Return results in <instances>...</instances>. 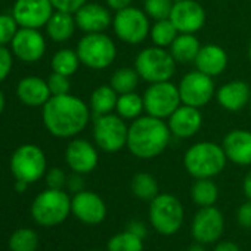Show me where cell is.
Listing matches in <instances>:
<instances>
[{
    "mask_svg": "<svg viewBox=\"0 0 251 251\" xmlns=\"http://www.w3.org/2000/svg\"><path fill=\"white\" fill-rule=\"evenodd\" d=\"M90 120L89 106L70 93L50 96L43 105V123L50 135L73 138L84 130Z\"/></svg>",
    "mask_w": 251,
    "mask_h": 251,
    "instance_id": "cell-1",
    "label": "cell"
},
{
    "mask_svg": "<svg viewBox=\"0 0 251 251\" xmlns=\"http://www.w3.org/2000/svg\"><path fill=\"white\" fill-rule=\"evenodd\" d=\"M169 124L152 115H141L129 126L127 148L136 158L151 160L158 157L170 141Z\"/></svg>",
    "mask_w": 251,
    "mask_h": 251,
    "instance_id": "cell-2",
    "label": "cell"
},
{
    "mask_svg": "<svg viewBox=\"0 0 251 251\" xmlns=\"http://www.w3.org/2000/svg\"><path fill=\"white\" fill-rule=\"evenodd\" d=\"M226 160L227 157L220 145L198 142L185 152L183 166L195 179H211L223 172Z\"/></svg>",
    "mask_w": 251,
    "mask_h": 251,
    "instance_id": "cell-3",
    "label": "cell"
},
{
    "mask_svg": "<svg viewBox=\"0 0 251 251\" xmlns=\"http://www.w3.org/2000/svg\"><path fill=\"white\" fill-rule=\"evenodd\" d=\"M176 61L172 56L170 50L166 48H147L141 50L135 59V70L139 77L148 83L169 81L176 71Z\"/></svg>",
    "mask_w": 251,
    "mask_h": 251,
    "instance_id": "cell-4",
    "label": "cell"
},
{
    "mask_svg": "<svg viewBox=\"0 0 251 251\" xmlns=\"http://www.w3.org/2000/svg\"><path fill=\"white\" fill-rule=\"evenodd\" d=\"M71 211V198L62 189H46L36 197L31 205L33 219L42 226L61 225Z\"/></svg>",
    "mask_w": 251,
    "mask_h": 251,
    "instance_id": "cell-5",
    "label": "cell"
},
{
    "mask_svg": "<svg viewBox=\"0 0 251 251\" xmlns=\"http://www.w3.org/2000/svg\"><path fill=\"white\" fill-rule=\"evenodd\" d=\"M185 210L172 194H158L150 204V222L160 235H175L182 227Z\"/></svg>",
    "mask_w": 251,
    "mask_h": 251,
    "instance_id": "cell-6",
    "label": "cell"
},
{
    "mask_svg": "<svg viewBox=\"0 0 251 251\" xmlns=\"http://www.w3.org/2000/svg\"><path fill=\"white\" fill-rule=\"evenodd\" d=\"M80 62L92 70H105L117 58V48L111 37L103 33H87L77 45Z\"/></svg>",
    "mask_w": 251,
    "mask_h": 251,
    "instance_id": "cell-7",
    "label": "cell"
},
{
    "mask_svg": "<svg viewBox=\"0 0 251 251\" xmlns=\"http://www.w3.org/2000/svg\"><path fill=\"white\" fill-rule=\"evenodd\" d=\"M129 126L118 114H105L95 118L93 139L105 152H117L127 147Z\"/></svg>",
    "mask_w": 251,
    "mask_h": 251,
    "instance_id": "cell-8",
    "label": "cell"
},
{
    "mask_svg": "<svg viewBox=\"0 0 251 251\" xmlns=\"http://www.w3.org/2000/svg\"><path fill=\"white\" fill-rule=\"evenodd\" d=\"M112 27L115 36L127 45L142 43L151 30L150 17L145 11L135 6L117 11L112 18Z\"/></svg>",
    "mask_w": 251,
    "mask_h": 251,
    "instance_id": "cell-9",
    "label": "cell"
},
{
    "mask_svg": "<svg viewBox=\"0 0 251 251\" xmlns=\"http://www.w3.org/2000/svg\"><path fill=\"white\" fill-rule=\"evenodd\" d=\"M144 105L148 115L166 120L182 105L179 87L170 80L151 83L144 93Z\"/></svg>",
    "mask_w": 251,
    "mask_h": 251,
    "instance_id": "cell-10",
    "label": "cell"
},
{
    "mask_svg": "<svg viewBox=\"0 0 251 251\" xmlns=\"http://www.w3.org/2000/svg\"><path fill=\"white\" fill-rule=\"evenodd\" d=\"M11 170L17 180L27 183L37 182L46 172L45 152L31 144L21 145L11 158Z\"/></svg>",
    "mask_w": 251,
    "mask_h": 251,
    "instance_id": "cell-11",
    "label": "cell"
},
{
    "mask_svg": "<svg viewBox=\"0 0 251 251\" xmlns=\"http://www.w3.org/2000/svg\"><path fill=\"white\" fill-rule=\"evenodd\" d=\"M179 95L182 103L195 108H202L214 96L213 77L195 70L182 77L179 83Z\"/></svg>",
    "mask_w": 251,
    "mask_h": 251,
    "instance_id": "cell-12",
    "label": "cell"
},
{
    "mask_svg": "<svg viewBox=\"0 0 251 251\" xmlns=\"http://www.w3.org/2000/svg\"><path fill=\"white\" fill-rule=\"evenodd\" d=\"M225 229V219L214 205L201 207L192 220V236L200 244L216 242Z\"/></svg>",
    "mask_w": 251,
    "mask_h": 251,
    "instance_id": "cell-13",
    "label": "cell"
},
{
    "mask_svg": "<svg viewBox=\"0 0 251 251\" xmlns=\"http://www.w3.org/2000/svg\"><path fill=\"white\" fill-rule=\"evenodd\" d=\"M53 5L50 0H17L12 17L20 27L40 28L48 24L53 14Z\"/></svg>",
    "mask_w": 251,
    "mask_h": 251,
    "instance_id": "cell-14",
    "label": "cell"
},
{
    "mask_svg": "<svg viewBox=\"0 0 251 251\" xmlns=\"http://www.w3.org/2000/svg\"><path fill=\"white\" fill-rule=\"evenodd\" d=\"M170 21L179 33L195 34L205 24V9L197 0H177L173 3Z\"/></svg>",
    "mask_w": 251,
    "mask_h": 251,
    "instance_id": "cell-15",
    "label": "cell"
},
{
    "mask_svg": "<svg viewBox=\"0 0 251 251\" xmlns=\"http://www.w3.org/2000/svg\"><path fill=\"white\" fill-rule=\"evenodd\" d=\"M71 211L86 225H99L106 216V205L98 194L83 189L73 197Z\"/></svg>",
    "mask_w": 251,
    "mask_h": 251,
    "instance_id": "cell-16",
    "label": "cell"
},
{
    "mask_svg": "<svg viewBox=\"0 0 251 251\" xmlns=\"http://www.w3.org/2000/svg\"><path fill=\"white\" fill-rule=\"evenodd\" d=\"M167 124H169L172 135L182 138V139H188V138L195 136L200 132L202 126V114L200 108L182 103L169 117Z\"/></svg>",
    "mask_w": 251,
    "mask_h": 251,
    "instance_id": "cell-17",
    "label": "cell"
},
{
    "mask_svg": "<svg viewBox=\"0 0 251 251\" xmlns=\"http://www.w3.org/2000/svg\"><path fill=\"white\" fill-rule=\"evenodd\" d=\"M11 43L14 53L24 62H36L45 55L46 43L36 28L21 27Z\"/></svg>",
    "mask_w": 251,
    "mask_h": 251,
    "instance_id": "cell-18",
    "label": "cell"
},
{
    "mask_svg": "<svg viewBox=\"0 0 251 251\" xmlns=\"http://www.w3.org/2000/svg\"><path fill=\"white\" fill-rule=\"evenodd\" d=\"M98 160L96 148L84 139H74L65 150V161L74 173L86 175L93 172L98 166Z\"/></svg>",
    "mask_w": 251,
    "mask_h": 251,
    "instance_id": "cell-19",
    "label": "cell"
},
{
    "mask_svg": "<svg viewBox=\"0 0 251 251\" xmlns=\"http://www.w3.org/2000/svg\"><path fill=\"white\" fill-rule=\"evenodd\" d=\"M77 27L87 33H103L111 24L112 18L109 11L98 3H84L74 15Z\"/></svg>",
    "mask_w": 251,
    "mask_h": 251,
    "instance_id": "cell-20",
    "label": "cell"
},
{
    "mask_svg": "<svg viewBox=\"0 0 251 251\" xmlns=\"http://www.w3.org/2000/svg\"><path fill=\"white\" fill-rule=\"evenodd\" d=\"M222 148L229 161L238 166L251 164V132L244 129L230 130L225 138Z\"/></svg>",
    "mask_w": 251,
    "mask_h": 251,
    "instance_id": "cell-21",
    "label": "cell"
},
{
    "mask_svg": "<svg viewBox=\"0 0 251 251\" xmlns=\"http://www.w3.org/2000/svg\"><path fill=\"white\" fill-rule=\"evenodd\" d=\"M250 86L242 80H232L223 84L216 93L219 105L230 112H238L245 108L250 103Z\"/></svg>",
    "mask_w": 251,
    "mask_h": 251,
    "instance_id": "cell-22",
    "label": "cell"
},
{
    "mask_svg": "<svg viewBox=\"0 0 251 251\" xmlns=\"http://www.w3.org/2000/svg\"><path fill=\"white\" fill-rule=\"evenodd\" d=\"M194 64L198 71L210 77H217L227 67V53L219 45H204L201 46Z\"/></svg>",
    "mask_w": 251,
    "mask_h": 251,
    "instance_id": "cell-23",
    "label": "cell"
},
{
    "mask_svg": "<svg viewBox=\"0 0 251 251\" xmlns=\"http://www.w3.org/2000/svg\"><path fill=\"white\" fill-rule=\"evenodd\" d=\"M18 98L30 106H43L52 96L48 81L40 77H25L17 89Z\"/></svg>",
    "mask_w": 251,
    "mask_h": 251,
    "instance_id": "cell-24",
    "label": "cell"
},
{
    "mask_svg": "<svg viewBox=\"0 0 251 251\" xmlns=\"http://www.w3.org/2000/svg\"><path fill=\"white\" fill-rule=\"evenodd\" d=\"M200 49L201 43L195 37V34L179 33V36L170 46V53L177 64H189L195 61Z\"/></svg>",
    "mask_w": 251,
    "mask_h": 251,
    "instance_id": "cell-25",
    "label": "cell"
},
{
    "mask_svg": "<svg viewBox=\"0 0 251 251\" xmlns=\"http://www.w3.org/2000/svg\"><path fill=\"white\" fill-rule=\"evenodd\" d=\"M75 25H77L75 20H74V17L71 14L56 11V12L52 14L50 20L48 21L46 30H48V34H49V37L52 40H55V42H67L74 34Z\"/></svg>",
    "mask_w": 251,
    "mask_h": 251,
    "instance_id": "cell-26",
    "label": "cell"
},
{
    "mask_svg": "<svg viewBox=\"0 0 251 251\" xmlns=\"http://www.w3.org/2000/svg\"><path fill=\"white\" fill-rule=\"evenodd\" d=\"M118 100V93L108 84H102L96 87L90 96V109L95 117L111 114L115 111Z\"/></svg>",
    "mask_w": 251,
    "mask_h": 251,
    "instance_id": "cell-27",
    "label": "cell"
},
{
    "mask_svg": "<svg viewBox=\"0 0 251 251\" xmlns=\"http://www.w3.org/2000/svg\"><path fill=\"white\" fill-rule=\"evenodd\" d=\"M117 114L124 118V120H136L142 115L145 111L144 105V96L138 95L136 92H129L118 95L117 106H115Z\"/></svg>",
    "mask_w": 251,
    "mask_h": 251,
    "instance_id": "cell-28",
    "label": "cell"
},
{
    "mask_svg": "<svg viewBox=\"0 0 251 251\" xmlns=\"http://www.w3.org/2000/svg\"><path fill=\"white\" fill-rule=\"evenodd\" d=\"M191 197L200 207L214 205L219 198V188L211 179H197L192 185Z\"/></svg>",
    "mask_w": 251,
    "mask_h": 251,
    "instance_id": "cell-29",
    "label": "cell"
},
{
    "mask_svg": "<svg viewBox=\"0 0 251 251\" xmlns=\"http://www.w3.org/2000/svg\"><path fill=\"white\" fill-rule=\"evenodd\" d=\"M139 74L135 68H129V67H123V68H118L112 77H111V81H109V86L118 93V95H123V93H129V92H135V89L138 87L139 84Z\"/></svg>",
    "mask_w": 251,
    "mask_h": 251,
    "instance_id": "cell-30",
    "label": "cell"
},
{
    "mask_svg": "<svg viewBox=\"0 0 251 251\" xmlns=\"http://www.w3.org/2000/svg\"><path fill=\"white\" fill-rule=\"evenodd\" d=\"M177 36L179 31L175 27V24L170 21V18L155 21V24L151 25L150 30V37L152 43L158 48H170Z\"/></svg>",
    "mask_w": 251,
    "mask_h": 251,
    "instance_id": "cell-31",
    "label": "cell"
},
{
    "mask_svg": "<svg viewBox=\"0 0 251 251\" xmlns=\"http://www.w3.org/2000/svg\"><path fill=\"white\" fill-rule=\"evenodd\" d=\"M132 192L139 200L151 201L158 195V183L150 173H136L132 179Z\"/></svg>",
    "mask_w": 251,
    "mask_h": 251,
    "instance_id": "cell-32",
    "label": "cell"
},
{
    "mask_svg": "<svg viewBox=\"0 0 251 251\" xmlns=\"http://www.w3.org/2000/svg\"><path fill=\"white\" fill-rule=\"evenodd\" d=\"M108 251H144L142 236L133 233L132 230H126L114 235L106 245Z\"/></svg>",
    "mask_w": 251,
    "mask_h": 251,
    "instance_id": "cell-33",
    "label": "cell"
},
{
    "mask_svg": "<svg viewBox=\"0 0 251 251\" xmlns=\"http://www.w3.org/2000/svg\"><path fill=\"white\" fill-rule=\"evenodd\" d=\"M80 58L77 55V52L71 50V49H61L58 50L53 58H52V70L53 73H59L64 75H73L78 65H80Z\"/></svg>",
    "mask_w": 251,
    "mask_h": 251,
    "instance_id": "cell-34",
    "label": "cell"
},
{
    "mask_svg": "<svg viewBox=\"0 0 251 251\" xmlns=\"http://www.w3.org/2000/svg\"><path fill=\"white\" fill-rule=\"evenodd\" d=\"M39 247V236L30 227H21L11 235V251H36Z\"/></svg>",
    "mask_w": 251,
    "mask_h": 251,
    "instance_id": "cell-35",
    "label": "cell"
},
{
    "mask_svg": "<svg viewBox=\"0 0 251 251\" xmlns=\"http://www.w3.org/2000/svg\"><path fill=\"white\" fill-rule=\"evenodd\" d=\"M173 3H175V0H145L144 9H145V14L155 21L167 20L170 18Z\"/></svg>",
    "mask_w": 251,
    "mask_h": 251,
    "instance_id": "cell-36",
    "label": "cell"
},
{
    "mask_svg": "<svg viewBox=\"0 0 251 251\" xmlns=\"http://www.w3.org/2000/svg\"><path fill=\"white\" fill-rule=\"evenodd\" d=\"M18 31V23L11 15H0V46L12 42Z\"/></svg>",
    "mask_w": 251,
    "mask_h": 251,
    "instance_id": "cell-37",
    "label": "cell"
},
{
    "mask_svg": "<svg viewBox=\"0 0 251 251\" xmlns=\"http://www.w3.org/2000/svg\"><path fill=\"white\" fill-rule=\"evenodd\" d=\"M48 84H49V89H50L52 96L70 93V80H68V75H64V74H59V73H53L49 77Z\"/></svg>",
    "mask_w": 251,
    "mask_h": 251,
    "instance_id": "cell-38",
    "label": "cell"
},
{
    "mask_svg": "<svg viewBox=\"0 0 251 251\" xmlns=\"http://www.w3.org/2000/svg\"><path fill=\"white\" fill-rule=\"evenodd\" d=\"M67 180H68V177L65 176L64 170H61L58 167L50 169L46 175V183L52 189H62L67 185Z\"/></svg>",
    "mask_w": 251,
    "mask_h": 251,
    "instance_id": "cell-39",
    "label": "cell"
},
{
    "mask_svg": "<svg viewBox=\"0 0 251 251\" xmlns=\"http://www.w3.org/2000/svg\"><path fill=\"white\" fill-rule=\"evenodd\" d=\"M50 2L56 11L75 14L84 3H87V0H50Z\"/></svg>",
    "mask_w": 251,
    "mask_h": 251,
    "instance_id": "cell-40",
    "label": "cell"
},
{
    "mask_svg": "<svg viewBox=\"0 0 251 251\" xmlns=\"http://www.w3.org/2000/svg\"><path fill=\"white\" fill-rule=\"evenodd\" d=\"M11 68H12V55L5 46H0V81H3L8 77Z\"/></svg>",
    "mask_w": 251,
    "mask_h": 251,
    "instance_id": "cell-41",
    "label": "cell"
},
{
    "mask_svg": "<svg viewBox=\"0 0 251 251\" xmlns=\"http://www.w3.org/2000/svg\"><path fill=\"white\" fill-rule=\"evenodd\" d=\"M236 220L242 227L251 229V200H248L239 205V208L236 211Z\"/></svg>",
    "mask_w": 251,
    "mask_h": 251,
    "instance_id": "cell-42",
    "label": "cell"
},
{
    "mask_svg": "<svg viewBox=\"0 0 251 251\" xmlns=\"http://www.w3.org/2000/svg\"><path fill=\"white\" fill-rule=\"evenodd\" d=\"M67 186L70 188V191H73V192H80V191H83V188H84V180L81 179V175L80 173H74L73 176H70L68 177V180H67Z\"/></svg>",
    "mask_w": 251,
    "mask_h": 251,
    "instance_id": "cell-43",
    "label": "cell"
},
{
    "mask_svg": "<svg viewBox=\"0 0 251 251\" xmlns=\"http://www.w3.org/2000/svg\"><path fill=\"white\" fill-rule=\"evenodd\" d=\"M132 0H106V5L112 9V11H121V9H126L132 6Z\"/></svg>",
    "mask_w": 251,
    "mask_h": 251,
    "instance_id": "cell-44",
    "label": "cell"
},
{
    "mask_svg": "<svg viewBox=\"0 0 251 251\" xmlns=\"http://www.w3.org/2000/svg\"><path fill=\"white\" fill-rule=\"evenodd\" d=\"M213 251H241V250H239V247L235 242H232V241H223V242H219L214 247Z\"/></svg>",
    "mask_w": 251,
    "mask_h": 251,
    "instance_id": "cell-45",
    "label": "cell"
},
{
    "mask_svg": "<svg viewBox=\"0 0 251 251\" xmlns=\"http://www.w3.org/2000/svg\"><path fill=\"white\" fill-rule=\"evenodd\" d=\"M242 189H244V194L248 200H251V170L245 175L244 177V182H242Z\"/></svg>",
    "mask_w": 251,
    "mask_h": 251,
    "instance_id": "cell-46",
    "label": "cell"
},
{
    "mask_svg": "<svg viewBox=\"0 0 251 251\" xmlns=\"http://www.w3.org/2000/svg\"><path fill=\"white\" fill-rule=\"evenodd\" d=\"M129 230H132L133 233H136V235H139V236H142V238L147 235V229H145V226H144L142 223H139V222H135V223H132Z\"/></svg>",
    "mask_w": 251,
    "mask_h": 251,
    "instance_id": "cell-47",
    "label": "cell"
},
{
    "mask_svg": "<svg viewBox=\"0 0 251 251\" xmlns=\"http://www.w3.org/2000/svg\"><path fill=\"white\" fill-rule=\"evenodd\" d=\"M27 186H28V183H27V182H23V180H17V183H15V188H17V191H20V192L25 191Z\"/></svg>",
    "mask_w": 251,
    "mask_h": 251,
    "instance_id": "cell-48",
    "label": "cell"
},
{
    "mask_svg": "<svg viewBox=\"0 0 251 251\" xmlns=\"http://www.w3.org/2000/svg\"><path fill=\"white\" fill-rule=\"evenodd\" d=\"M188 251H207L204 247H202V244H194V245H191L189 248H188Z\"/></svg>",
    "mask_w": 251,
    "mask_h": 251,
    "instance_id": "cell-49",
    "label": "cell"
},
{
    "mask_svg": "<svg viewBox=\"0 0 251 251\" xmlns=\"http://www.w3.org/2000/svg\"><path fill=\"white\" fill-rule=\"evenodd\" d=\"M3 108H5V96H3L2 90H0V114H2Z\"/></svg>",
    "mask_w": 251,
    "mask_h": 251,
    "instance_id": "cell-50",
    "label": "cell"
},
{
    "mask_svg": "<svg viewBox=\"0 0 251 251\" xmlns=\"http://www.w3.org/2000/svg\"><path fill=\"white\" fill-rule=\"evenodd\" d=\"M248 58H250V62H251V42H250V46H248Z\"/></svg>",
    "mask_w": 251,
    "mask_h": 251,
    "instance_id": "cell-51",
    "label": "cell"
},
{
    "mask_svg": "<svg viewBox=\"0 0 251 251\" xmlns=\"http://www.w3.org/2000/svg\"><path fill=\"white\" fill-rule=\"evenodd\" d=\"M250 108H251V96H250Z\"/></svg>",
    "mask_w": 251,
    "mask_h": 251,
    "instance_id": "cell-52",
    "label": "cell"
},
{
    "mask_svg": "<svg viewBox=\"0 0 251 251\" xmlns=\"http://www.w3.org/2000/svg\"><path fill=\"white\" fill-rule=\"evenodd\" d=\"M175 2H177V0H175Z\"/></svg>",
    "mask_w": 251,
    "mask_h": 251,
    "instance_id": "cell-53",
    "label": "cell"
}]
</instances>
